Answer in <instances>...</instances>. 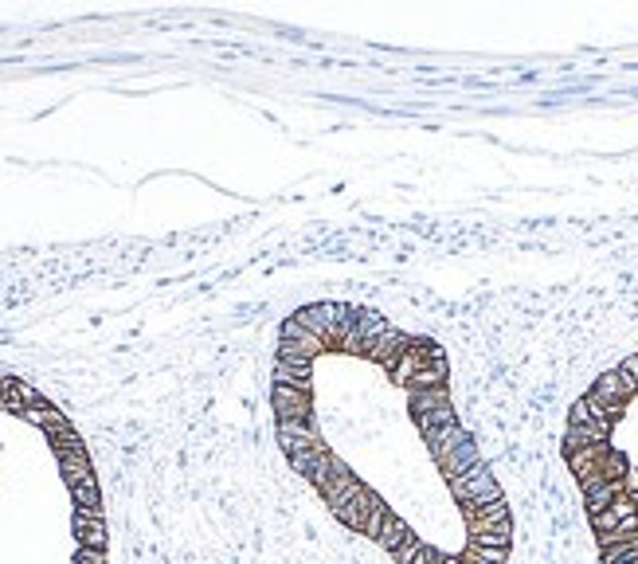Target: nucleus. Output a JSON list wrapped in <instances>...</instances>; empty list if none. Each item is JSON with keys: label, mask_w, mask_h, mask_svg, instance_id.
I'll list each match as a JSON object with an SVG mask.
<instances>
[{"label": "nucleus", "mask_w": 638, "mask_h": 564, "mask_svg": "<svg viewBox=\"0 0 638 564\" xmlns=\"http://www.w3.org/2000/svg\"><path fill=\"white\" fill-rule=\"evenodd\" d=\"M75 533H79V540H82V549H102V545H106V525H102V513L79 510V513H75Z\"/></svg>", "instance_id": "obj_1"}, {"label": "nucleus", "mask_w": 638, "mask_h": 564, "mask_svg": "<svg viewBox=\"0 0 638 564\" xmlns=\"http://www.w3.org/2000/svg\"><path fill=\"white\" fill-rule=\"evenodd\" d=\"M75 564H106V557H102V549H79Z\"/></svg>", "instance_id": "obj_2"}]
</instances>
